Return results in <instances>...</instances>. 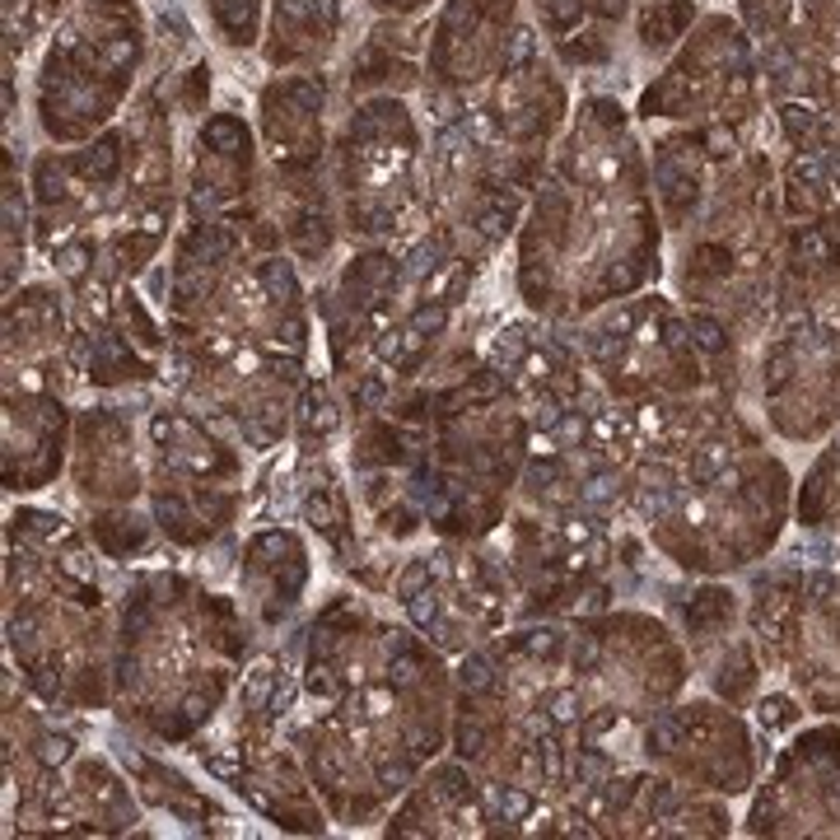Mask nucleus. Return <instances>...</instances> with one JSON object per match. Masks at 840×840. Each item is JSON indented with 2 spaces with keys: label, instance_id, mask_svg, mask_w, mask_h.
I'll return each instance as SVG.
<instances>
[{
  "label": "nucleus",
  "instance_id": "f257e3e1",
  "mask_svg": "<svg viewBox=\"0 0 840 840\" xmlns=\"http://www.w3.org/2000/svg\"><path fill=\"white\" fill-rule=\"evenodd\" d=\"M752 631L771 667L799 687L813 710H840V580L827 570L771 574L756 584Z\"/></svg>",
  "mask_w": 840,
  "mask_h": 840
},
{
  "label": "nucleus",
  "instance_id": "423d86ee",
  "mask_svg": "<svg viewBox=\"0 0 840 840\" xmlns=\"http://www.w3.org/2000/svg\"><path fill=\"white\" fill-rule=\"evenodd\" d=\"M271 696V663H257L243 682V705H262Z\"/></svg>",
  "mask_w": 840,
  "mask_h": 840
},
{
  "label": "nucleus",
  "instance_id": "ddd939ff",
  "mask_svg": "<svg viewBox=\"0 0 840 840\" xmlns=\"http://www.w3.org/2000/svg\"><path fill=\"white\" fill-rule=\"evenodd\" d=\"M817 476H836V486H840V440H836V448L827 454V462L817 467Z\"/></svg>",
  "mask_w": 840,
  "mask_h": 840
},
{
  "label": "nucleus",
  "instance_id": "1a4fd4ad",
  "mask_svg": "<svg viewBox=\"0 0 840 840\" xmlns=\"http://www.w3.org/2000/svg\"><path fill=\"white\" fill-rule=\"evenodd\" d=\"M500 807H505V822H519V817L533 813V799H527L523 789H509L505 799H500Z\"/></svg>",
  "mask_w": 840,
  "mask_h": 840
},
{
  "label": "nucleus",
  "instance_id": "0eeeda50",
  "mask_svg": "<svg viewBox=\"0 0 840 840\" xmlns=\"http://www.w3.org/2000/svg\"><path fill=\"white\" fill-rule=\"evenodd\" d=\"M462 682H467V687H476V691H486V687H491V663L481 659V653L462 659Z\"/></svg>",
  "mask_w": 840,
  "mask_h": 840
},
{
  "label": "nucleus",
  "instance_id": "20e7f679",
  "mask_svg": "<svg viewBox=\"0 0 840 840\" xmlns=\"http://www.w3.org/2000/svg\"><path fill=\"white\" fill-rule=\"evenodd\" d=\"M542 710H547V724L551 728H565V724H580L584 720V696L574 687H560L542 700Z\"/></svg>",
  "mask_w": 840,
  "mask_h": 840
},
{
  "label": "nucleus",
  "instance_id": "9b49d317",
  "mask_svg": "<svg viewBox=\"0 0 840 840\" xmlns=\"http://www.w3.org/2000/svg\"><path fill=\"white\" fill-rule=\"evenodd\" d=\"M523 373H527L533 383H547V379H551V360H547V355H533V351H527V355H523Z\"/></svg>",
  "mask_w": 840,
  "mask_h": 840
},
{
  "label": "nucleus",
  "instance_id": "7ed1b4c3",
  "mask_svg": "<svg viewBox=\"0 0 840 840\" xmlns=\"http://www.w3.org/2000/svg\"><path fill=\"white\" fill-rule=\"evenodd\" d=\"M752 831H840V728H817L780 761Z\"/></svg>",
  "mask_w": 840,
  "mask_h": 840
},
{
  "label": "nucleus",
  "instance_id": "6e6552de",
  "mask_svg": "<svg viewBox=\"0 0 840 840\" xmlns=\"http://www.w3.org/2000/svg\"><path fill=\"white\" fill-rule=\"evenodd\" d=\"M308 691L322 696V700H332V696H336V677H332V667H322V663L308 667Z\"/></svg>",
  "mask_w": 840,
  "mask_h": 840
},
{
  "label": "nucleus",
  "instance_id": "f8f14e48",
  "mask_svg": "<svg viewBox=\"0 0 840 840\" xmlns=\"http://www.w3.org/2000/svg\"><path fill=\"white\" fill-rule=\"evenodd\" d=\"M56 271L61 276H80L85 271V247H71V253H61L56 257Z\"/></svg>",
  "mask_w": 840,
  "mask_h": 840
},
{
  "label": "nucleus",
  "instance_id": "4468645a",
  "mask_svg": "<svg viewBox=\"0 0 840 840\" xmlns=\"http://www.w3.org/2000/svg\"><path fill=\"white\" fill-rule=\"evenodd\" d=\"M527 52H533V34H519L513 38V52H509V61L519 66V61H527Z\"/></svg>",
  "mask_w": 840,
  "mask_h": 840
},
{
  "label": "nucleus",
  "instance_id": "39448f33",
  "mask_svg": "<svg viewBox=\"0 0 840 840\" xmlns=\"http://www.w3.org/2000/svg\"><path fill=\"white\" fill-rule=\"evenodd\" d=\"M756 724L766 728V734H775V728H789V724H799V705H793L789 696H766L756 705Z\"/></svg>",
  "mask_w": 840,
  "mask_h": 840
},
{
  "label": "nucleus",
  "instance_id": "f03ea898",
  "mask_svg": "<svg viewBox=\"0 0 840 840\" xmlns=\"http://www.w3.org/2000/svg\"><path fill=\"white\" fill-rule=\"evenodd\" d=\"M645 756L677 771L682 780L714 793H742L752 785V738L720 705H677L645 728Z\"/></svg>",
  "mask_w": 840,
  "mask_h": 840
},
{
  "label": "nucleus",
  "instance_id": "9d476101",
  "mask_svg": "<svg viewBox=\"0 0 840 840\" xmlns=\"http://www.w3.org/2000/svg\"><path fill=\"white\" fill-rule=\"evenodd\" d=\"M71 738H47L42 742V761H47V766H61V761H71Z\"/></svg>",
  "mask_w": 840,
  "mask_h": 840
}]
</instances>
